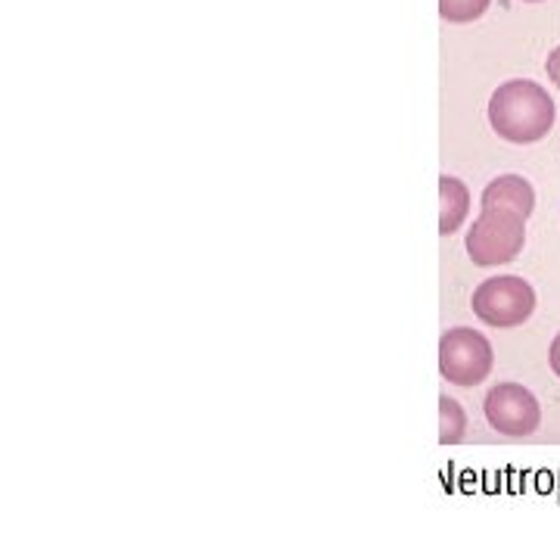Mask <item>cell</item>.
<instances>
[{
	"mask_svg": "<svg viewBox=\"0 0 560 560\" xmlns=\"http://www.w3.org/2000/svg\"><path fill=\"white\" fill-rule=\"evenodd\" d=\"M555 119H558L555 101L536 81H504L489 97V125L508 143H536L548 138Z\"/></svg>",
	"mask_w": 560,
	"mask_h": 560,
	"instance_id": "1",
	"label": "cell"
},
{
	"mask_svg": "<svg viewBox=\"0 0 560 560\" xmlns=\"http://www.w3.org/2000/svg\"><path fill=\"white\" fill-rule=\"evenodd\" d=\"M474 315L495 330H511L521 327L533 318L536 312V290L529 287V280L517 275H499V278H486L474 290L470 300Z\"/></svg>",
	"mask_w": 560,
	"mask_h": 560,
	"instance_id": "2",
	"label": "cell"
},
{
	"mask_svg": "<svg viewBox=\"0 0 560 560\" xmlns=\"http://www.w3.org/2000/svg\"><path fill=\"white\" fill-rule=\"evenodd\" d=\"M526 219L508 209H482L480 219L467 231V256L480 268L508 265L523 253Z\"/></svg>",
	"mask_w": 560,
	"mask_h": 560,
	"instance_id": "3",
	"label": "cell"
},
{
	"mask_svg": "<svg viewBox=\"0 0 560 560\" xmlns=\"http://www.w3.org/2000/svg\"><path fill=\"white\" fill-rule=\"evenodd\" d=\"M495 364L492 342L474 327H452L440 340L442 377L455 386H480Z\"/></svg>",
	"mask_w": 560,
	"mask_h": 560,
	"instance_id": "4",
	"label": "cell"
},
{
	"mask_svg": "<svg viewBox=\"0 0 560 560\" xmlns=\"http://www.w3.org/2000/svg\"><path fill=\"white\" fill-rule=\"evenodd\" d=\"M482 411L492 430H499L501 436L523 440L533 436L541 427V405L539 399L521 386V383H499L486 393Z\"/></svg>",
	"mask_w": 560,
	"mask_h": 560,
	"instance_id": "5",
	"label": "cell"
},
{
	"mask_svg": "<svg viewBox=\"0 0 560 560\" xmlns=\"http://www.w3.org/2000/svg\"><path fill=\"white\" fill-rule=\"evenodd\" d=\"M480 206L482 209H508V212L529 219L536 212V190L523 175H499L486 184Z\"/></svg>",
	"mask_w": 560,
	"mask_h": 560,
	"instance_id": "6",
	"label": "cell"
},
{
	"mask_svg": "<svg viewBox=\"0 0 560 560\" xmlns=\"http://www.w3.org/2000/svg\"><path fill=\"white\" fill-rule=\"evenodd\" d=\"M470 215V190L460 178L442 175L440 178V234L452 237L460 231L464 219Z\"/></svg>",
	"mask_w": 560,
	"mask_h": 560,
	"instance_id": "7",
	"label": "cell"
},
{
	"mask_svg": "<svg viewBox=\"0 0 560 560\" xmlns=\"http://www.w3.org/2000/svg\"><path fill=\"white\" fill-rule=\"evenodd\" d=\"M440 442L442 445H458L467 433V415L460 408V401L442 396L440 399Z\"/></svg>",
	"mask_w": 560,
	"mask_h": 560,
	"instance_id": "8",
	"label": "cell"
},
{
	"mask_svg": "<svg viewBox=\"0 0 560 560\" xmlns=\"http://www.w3.org/2000/svg\"><path fill=\"white\" fill-rule=\"evenodd\" d=\"M492 7V0H440V16L455 25L477 22Z\"/></svg>",
	"mask_w": 560,
	"mask_h": 560,
	"instance_id": "9",
	"label": "cell"
},
{
	"mask_svg": "<svg viewBox=\"0 0 560 560\" xmlns=\"http://www.w3.org/2000/svg\"><path fill=\"white\" fill-rule=\"evenodd\" d=\"M545 72H548V81H555L560 88V47H555L551 57L545 60Z\"/></svg>",
	"mask_w": 560,
	"mask_h": 560,
	"instance_id": "10",
	"label": "cell"
},
{
	"mask_svg": "<svg viewBox=\"0 0 560 560\" xmlns=\"http://www.w3.org/2000/svg\"><path fill=\"white\" fill-rule=\"evenodd\" d=\"M548 364H551V371L560 377V334L551 340V349H548Z\"/></svg>",
	"mask_w": 560,
	"mask_h": 560,
	"instance_id": "11",
	"label": "cell"
},
{
	"mask_svg": "<svg viewBox=\"0 0 560 560\" xmlns=\"http://www.w3.org/2000/svg\"><path fill=\"white\" fill-rule=\"evenodd\" d=\"M523 3H541V0H523Z\"/></svg>",
	"mask_w": 560,
	"mask_h": 560,
	"instance_id": "12",
	"label": "cell"
}]
</instances>
